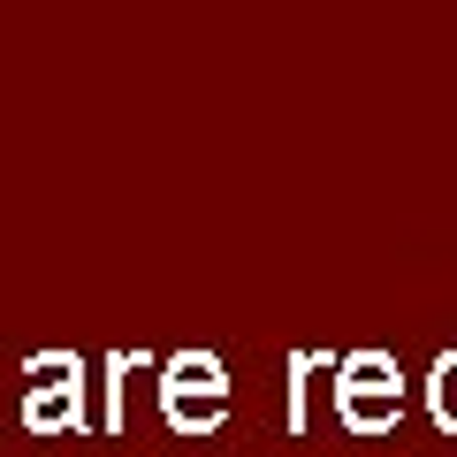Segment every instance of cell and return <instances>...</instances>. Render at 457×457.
Returning a JSON list of instances; mask_svg holds the SVG:
<instances>
[{"instance_id":"obj_1","label":"cell","mask_w":457,"mask_h":457,"mask_svg":"<svg viewBox=\"0 0 457 457\" xmlns=\"http://www.w3.org/2000/svg\"><path fill=\"white\" fill-rule=\"evenodd\" d=\"M328 389H336V427H351V435H396V420H404V366L389 351L336 359Z\"/></svg>"},{"instance_id":"obj_2","label":"cell","mask_w":457,"mask_h":457,"mask_svg":"<svg viewBox=\"0 0 457 457\" xmlns=\"http://www.w3.org/2000/svg\"><path fill=\"white\" fill-rule=\"evenodd\" d=\"M161 420L176 435H221L228 427V366L213 351H176L161 366Z\"/></svg>"},{"instance_id":"obj_3","label":"cell","mask_w":457,"mask_h":457,"mask_svg":"<svg viewBox=\"0 0 457 457\" xmlns=\"http://www.w3.org/2000/svg\"><path fill=\"white\" fill-rule=\"evenodd\" d=\"M31 396H23V427L31 435H62V427H84V359L77 351H38L23 366Z\"/></svg>"},{"instance_id":"obj_4","label":"cell","mask_w":457,"mask_h":457,"mask_svg":"<svg viewBox=\"0 0 457 457\" xmlns=\"http://www.w3.org/2000/svg\"><path fill=\"white\" fill-rule=\"evenodd\" d=\"M328 374H336V351H290V411H282L290 435H312V396Z\"/></svg>"},{"instance_id":"obj_5","label":"cell","mask_w":457,"mask_h":457,"mask_svg":"<svg viewBox=\"0 0 457 457\" xmlns=\"http://www.w3.org/2000/svg\"><path fill=\"white\" fill-rule=\"evenodd\" d=\"M145 351H114V359H107V420H99V427H107V435H122V427H130V381L137 374H145Z\"/></svg>"},{"instance_id":"obj_6","label":"cell","mask_w":457,"mask_h":457,"mask_svg":"<svg viewBox=\"0 0 457 457\" xmlns=\"http://www.w3.org/2000/svg\"><path fill=\"white\" fill-rule=\"evenodd\" d=\"M427 411H435L442 435H457V351H442L435 374H427Z\"/></svg>"}]
</instances>
